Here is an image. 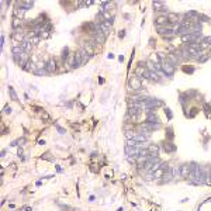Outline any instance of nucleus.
<instances>
[{"label": "nucleus", "mask_w": 211, "mask_h": 211, "mask_svg": "<svg viewBox=\"0 0 211 211\" xmlns=\"http://www.w3.org/2000/svg\"><path fill=\"white\" fill-rule=\"evenodd\" d=\"M95 47H96L95 41H86L82 48L86 51V54H87L89 56H95V54H96V48Z\"/></svg>", "instance_id": "obj_1"}, {"label": "nucleus", "mask_w": 211, "mask_h": 211, "mask_svg": "<svg viewBox=\"0 0 211 211\" xmlns=\"http://www.w3.org/2000/svg\"><path fill=\"white\" fill-rule=\"evenodd\" d=\"M160 65H162V69H163V73H166L168 76H172L173 72H175V68H173L170 63H169L166 59H163V61H160Z\"/></svg>", "instance_id": "obj_2"}, {"label": "nucleus", "mask_w": 211, "mask_h": 211, "mask_svg": "<svg viewBox=\"0 0 211 211\" xmlns=\"http://www.w3.org/2000/svg\"><path fill=\"white\" fill-rule=\"evenodd\" d=\"M141 82H142L141 77L132 76V77L130 79V82H128V86H130L132 90H138V89H141Z\"/></svg>", "instance_id": "obj_3"}, {"label": "nucleus", "mask_w": 211, "mask_h": 211, "mask_svg": "<svg viewBox=\"0 0 211 211\" xmlns=\"http://www.w3.org/2000/svg\"><path fill=\"white\" fill-rule=\"evenodd\" d=\"M83 65V58H82V54H80V49H79L76 54L73 55V65H72V69H76V68Z\"/></svg>", "instance_id": "obj_4"}, {"label": "nucleus", "mask_w": 211, "mask_h": 211, "mask_svg": "<svg viewBox=\"0 0 211 211\" xmlns=\"http://www.w3.org/2000/svg\"><path fill=\"white\" fill-rule=\"evenodd\" d=\"M55 69H56L55 59L54 58H49L47 62H45V72H47V73H52V72H55Z\"/></svg>", "instance_id": "obj_5"}, {"label": "nucleus", "mask_w": 211, "mask_h": 211, "mask_svg": "<svg viewBox=\"0 0 211 211\" xmlns=\"http://www.w3.org/2000/svg\"><path fill=\"white\" fill-rule=\"evenodd\" d=\"M146 123H152V124H159V118H158L156 113L153 111H149L146 114Z\"/></svg>", "instance_id": "obj_6"}, {"label": "nucleus", "mask_w": 211, "mask_h": 211, "mask_svg": "<svg viewBox=\"0 0 211 211\" xmlns=\"http://www.w3.org/2000/svg\"><path fill=\"white\" fill-rule=\"evenodd\" d=\"M21 48H23V52H25V54H30V52L32 51V45L28 40H25L24 42H21Z\"/></svg>", "instance_id": "obj_7"}, {"label": "nucleus", "mask_w": 211, "mask_h": 211, "mask_svg": "<svg viewBox=\"0 0 211 211\" xmlns=\"http://www.w3.org/2000/svg\"><path fill=\"white\" fill-rule=\"evenodd\" d=\"M210 47H211V38L204 37V38L200 41V48L201 49H206V48H210Z\"/></svg>", "instance_id": "obj_8"}, {"label": "nucleus", "mask_w": 211, "mask_h": 211, "mask_svg": "<svg viewBox=\"0 0 211 211\" xmlns=\"http://www.w3.org/2000/svg\"><path fill=\"white\" fill-rule=\"evenodd\" d=\"M189 173H190V165H183L182 168H180V175H182V177H189Z\"/></svg>", "instance_id": "obj_9"}, {"label": "nucleus", "mask_w": 211, "mask_h": 211, "mask_svg": "<svg viewBox=\"0 0 211 211\" xmlns=\"http://www.w3.org/2000/svg\"><path fill=\"white\" fill-rule=\"evenodd\" d=\"M166 61L170 63L173 68H175L176 65H179V58L176 55H169V58H166Z\"/></svg>", "instance_id": "obj_10"}, {"label": "nucleus", "mask_w": 211, "mask_h": 211, "mask_svg": "<svg viewBox=\"0 0 211 211\" xmlns=\"http://www.w3.org/2000/svg\"><path fill=\"white\" fill-rule=\"evenodd\" d=\"M163 145L166 146V152H172V151H175V149H176V146L173 145V144H169V142H165Z\"/></svg>", "instance_id": "obj_11"}, {"label": "nucleus", "mask_w": 211, "mask_h": 211, "mask_svg": "<svg viewBox=\"0 0 211 211\" xmlns=\"http://www.w3.org/2000/svg\"><path fill=\"white\" fill-rule=\"evenodd\" d=\"M183 72L193 73V72H194V68H193V66H183Z\"/></svg>", "instance_id": "obj_12"}, {"label": "nucleus", "mask_w": 211, "mask_h": 211, "mask_svg": "<svg viewBox=\"0 0 211 211\" xmlns=\"http://www.w3.org/2000/svg\"><path fill=\"white\" fill-rule=\"evenodd\" d=\"M10 96H11V99L13 100H17V96H16V93H14V90L10 87Z\"/></svg>", "instance_id": "obj_13"}, {"label": "nucleus", "mask_w": 211, "mask_h": 211, "mask_svg": "<svg viewBox=\"0 0 211 211\" xmlns=\"http://www.w3.org/2000/svg\"><path fill=\"white\" fill-rule=\"evenodd\" d=\"M166 132H168V138H169V139H172V138H173V135H172V128H168Z\"/></svg>", "instance_id": "obj_14"}, {"label": "nucleus", "mask_w": 211, "mask_h": 211, "mask_svg": "<svg viewBox=\"0 0 211 211\" xmlns=\"http://www.w3.org/2000/svg\"><path fill=\"white\" fill-rule=\"evenodd\" d=\"M153 7H155V9H159V7H163V4H162V3L155 2V3H153Z\"/></svg>", "instance_id": "obj_15"}, {"label": "nucleus", "mask_w": 211, "mask_h": 211, "mask_svg": "<svg viewBox=\"0 0 211 211\" xmlns=\"http://www.w3.org/2000/svg\"><path fill=\"white\" fill-rule=\"evenodd\" d=\"M124 34H125V31H124V30H123V31L120 32V38H123V37H124Z\"/></svg>", "instance_id": "obj_16"}]
</instances>
